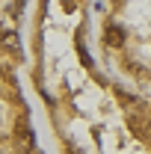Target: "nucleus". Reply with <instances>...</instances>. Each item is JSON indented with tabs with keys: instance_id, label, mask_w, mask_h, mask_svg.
I'll use <instances>...</instances> for the list:
<instances>
[{
	"instance_id": "obj_1",
	"label": "nucleus",
	"mask_w": 151,
	"mask_h": 154,
	"mask_svg": "<svg viewBox=\"0 0 151 154\" xmlns=\"http://www.w3.org/2000/svg\"><path fill=\"white\" fill-rule=\"evenodd\" d=\"M107 42H110V45H122V33H119L116 27H110V30H107Z\"/></svg>"
}]
</instances>
